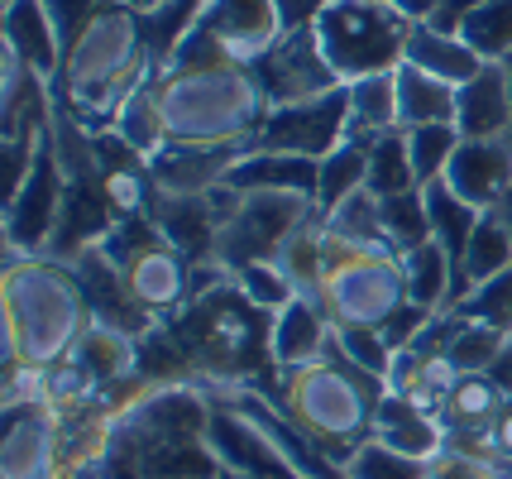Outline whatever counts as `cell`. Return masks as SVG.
Wrapping results in <instances>:
<instances>
[{
	"label": "cell",
	"instance_id": "cell-48",
	"mask_svg": "<svg viewBox=\"0 0 512 479\" xmlns=\"http://www.w3.org/2000/svg\"><path fill=\"white\" fill-rule=\"evenodd\" d=\"M87 479H144V475H139V460H134V451H130V441H125L120 432H115L106 460H101Z\"/></svg>",
	"mask_w": 512,
	"mask_h": 479
},
{
	"label": "cell",
	"instance_id": "cell-23",
	"mask_svg": "<svg viewBox=\"0 0 512 479\" xmlns=\"http://www.w3.org/2000/svg\"><path fill=\"white\" fill-rule=\"evenodd\" d=\"M316 183H321V163L316 159L273 154V149H249L225 178L230 192H297L307 202H316Z\"/></svg>",
	"mask_w": 512,
	"mask_h": 479
},
{
	"label": "cell",
	"instance_id": "cell-42",
	"mask_svg": "<svg viewBox=\"0 0 512 479\" xmlns=\"http://www.w3.org/2000/svg\"><path fill=\"white\" fill-rule=\"evenodd\" d=\"M508 341V331L484 326V321H455V336H450V360L460 365V374H489L498 350Z\"/></svg>",
	"mask_w": 512,
	"mask_h": 479
},
{
	"label": "cell",
	"instance_id": "cell-39",
	"mask_svg": "<svg viewBox=\"0 0 512 479\" xmlns=\"http://www.w3.org/2000/svg\"><path fill=\"white\" fill-rule=\"evenodd\" d=\"M383 206V230H388V245L398 254L417 250L431 240V211H426V192L412 187V192H398V197H379Z\"/></svg>",
	"mask_w": 512,
	"mask_h": 479
},
{
	"label": "cell",
	"instance_id": "cell-8",
	"mask_svg": "<svg viewBox=\"0 0 512 479\" xmlns=\"http://www.w3.org/2000/svg\"><path fill=\"white\" fill-rule=\"evenodd\" d=\"M316 302L326 307L335 326H383L407 302L402 254L359 250L326 235V264L316 278Z\"/></svg>",
	"mask_w": 512,
	"mask_h": 479
},
{
	"label": "cell",
	"instance_id": "cell-11",
	"mask_svg": "<svg viewBox=\"0 0 512 479\" xmlns=\"http://www.w3.org/2000/svg\"><path fill=\"white\" fill-rule=\"evenodd\" d=\"M63 202H67V173L63 159H58V144L48 135L34 168L24 173V183L5 197V211H0L5 254H44L58 221H63Z\"/></svg>",
	"mask_w": 512,
	"mask_h": 479
},
{
	"label": "cell",
	"instance_id": "cell-36",
	"mask_svg": "<svg viewBox=\"0 0 512 479\" xmlns=\"http://www.w3.org/2000/svg\"><path fill=\"white\" fill-rule=\"evenodd\" d=\"M417 173H412V149H407V130H383L369 139V192L379 197H398L412 192Z\"/></svg>",
	"mask_w": 512,
	"mask_h": 479
},
{
	"label": "cell",
	"instance_id": "cell-20",
	"mask_svg": "<svg viewBox=\"0 0 512 479\" xmlns=\"http://www.w3.org/2000/svg\"><path fill=\"white\" fill-rule=\"evenodd\" d=\"M0 44L20 53L29 72H39L44 82H58L63 68V34L48 10V0H5L0 5Z\"/></svg>",
	"mask_w": 512,
	"mask_h": 479
},
{
	"label": "cell",
	"instance_id": "cell-21",
	"mask_svg": "<svg viewBox=\"0 0 512 479\" xmlns=\"http://www.w3.org/2000/svg\"><path fill=\"white\" fill-rule=\"evenodd\" d=\"M335 345V321L326 317V307L316 297L297 293L283 307L273 312V336H268V350H273V369H302L321 360Z\"/></svg>",
	"mask_w": 512,
	"mask_h": 479
},
{
	"label": "cell",
	"instance_id": "cell-35",
	"mask_svg": "<svg viewBox=\"0 0 512 479\" xmlns=\"http://www.w3.org/2000/svg\"><path fill=\"white\" fill-rule=\"evenodd\" d=\"M369 187V139H345L335 154L321 159V183H316V211L340 206L350 192Z\"/></svg>",
	"mask_w": 512,
	"mask_h": 479
},
{
	"label": "cell",
	"instance_id": "cell-34",
	"mask_svg": "<svg viewBox=\"0 0 512 479\" xmlns=\"http://www.w3.org/2000/svg\"><path fill=\"white\" fill-rule=\"evenodd\" d=\"M422 192H426V211H431V240H436V245L455 259V269H460V254H465L469 235H474V226H479V216H484V211H474L469 202H460L441 178H436V183H426Z\"/></svg>",
	"mask_w": 512,
	"mask_h": 479
},
{
	"label": "cell",
	"instance_id": "cell-4",
	"mask_svg": "<svg viewBox=\"0 0 512 479\" xmlns=\"http://www.w3.org/2000/svg\"><path fill=\"white\" fill-rule=\"evenodd\" d=\"M115 432L130 441L144 479H221L211 451V398L201 384H144L120 403Z\"/></svg>",
	"mask_w": 512,
	"mask_h": 479
},
{
	"label": "cell",
	"instance_id": "cell-33",
	"mask_svg": "<svg viewBox=\"0 0 512 479\" xmlns=\"http://www.w3.org/2000/svg\"><path fill=\"white\" fill-rule=\"evenodd\" d=\"M503 269H512V230L503 226L493 211H484L474 235H469L465 254H460V297H465L474 283L498 278ZM460 297H455V302H460ZM455 302H450V307H455Z\"/></svg>",
	"mask_w": 512,
	"mask_h": 479
},
{
	"label": "cell",
	"instance_id": "cell-24",
	"mask_svg": "<svg viewBox=\"0 0 512 479\" xmlns=\"http://www.w3.org/2000/svg\"><path fill=\"white\" fill-rule=\"evenodd\" d=\"M503 403H508V393L493 374H460L441 403V427H446L450 446H474L493 427Z\"/></svg>",
	"mask_w": 512,
	"mask_h": 479
},
{
	"label": "cell",
	"instance_id": "cell-29",
	"mask_svg": "<svg viewBox=\"0 0 512 479\" xmlns=\"http://www.w3.org/2000/svg\"><path fill=\"white\" fill-rule=\"evenodd\" d=\"M455 101H460V87H450L441 77L422 72L417 63H402L398 68L402 130H417V125H455Z\"/></svg>",
	"mask_w": 512,
	"mask_h": 479
},
{
	"label": "cell",
	"instance_id": "cell-32",
	"mask_svg": "<svg viewBox=\"0 0 512 479\" xmlns=\"http://www.w3.org/2000/svg\"><path fill=\"white\" fill-rule=\"evenodd\" d=\"M345 92H350V135L355 139H374L383 130H398L402 125L398 72H379V77L350 82Z\"/></svg>",
	"mask_w": 512,
	"mask_h": 479
},
{
	"label": "cell",
	"instance_id": "cell-44",
	"mask_svg": "<svg viewBox=\"0 0 512 479\" xmlns=\"http://www.w3.org/2000/svg\"><path fill=\"white\" fill-rule=\"evenodd\" d=\"M345 479H426V465L388 451L379 441H364L355 456L345 460Z\"/></svg>",
	"mask_w": 512,
	"mask_h": 479
},
{
	"label": "cell",
	"instance_id": "cell-6",
	"mask_svg": "<svg viewBox=\"0 0 512 479\" xmlns=\"http://www.w3.org/2000/svg\"><path fill=\"white\" fill-rule=\"evenodd\" d=\"M312 29L340 87H350L379 72H398L407 63L417 20L393 0H321Z\"/></svg>",
	"mask_w": 512,
	"mask_h": 479
},
{
	"label": "cell",
	"instance_id": "cell-19",
	"mask_svg": "<svg viewBox=\"0 0 512 479\" xmlns=\"http://www.w3.org/2000/svg\"><path fill=\"white\" fill-rule=\"evenodd\" d=\"M441 183H446L460 202L474 206V211H493L512 187L508 139H460V149L450 154Z\"/></svg>",
	"mask_w": 512,
	"mask_h": 479
},
{
	"label": "cell",
	"instance_id": "cell-54",
	"mask_svg": "<svg viewBox=\"0 0 512 479\" xmlns=\"http://www.w3.org/2000/svg\"><path fill=\"white\" fill-rule=\"evenodd\" d=\"M498 68H503V77H508V92H512V53L503 58V63H498Z\"/></svg>",
	"mask_w": 512,
	"mask_h": 479
},
{
	"label": "cell",
	"instance_id": "cell-46",
	"mask_svg": "<svg viewBox=\"0 0 512 479\" xmlns=\"http://www.w3.org/2000/svg\"><path fill=\"white\" fill-rule=\"evenodd\" d=\"M426 479H512L508 465L479 456V451H465V446H446L441 456L426 465Z\"/></svg>",
	"mask_w": 512,
	"mask_h": 479
},
{
	"label": "cell",
	"instance_id": "cell-13",
	"mask_svg": "<svg viewBox=\"0 0 512 479\" xmlns=\"http://www.w3.org/2000/svg\"><path fill=\"white\" fill-rule=\"evenodd\" d=\"M67 436L63 412L48 398L0 408V479H63Z\"/></svg>",
	"mask_w": 512,
	"mask_h": 479
},
{
	"label": "cell",
	"instance_id": "cell-15",
	"mask_svg": "<svg viewBox=\"0 0 512 479\" xmlns=\"http://www.w3.org/2000/svg\"><path fill=\"white\" fill-rule=\"evenodd\" d=\"M235 197H240V192H230V187L197 192V197H173V192H158L154 187L149 221H154L192 264H216V240H221L225 216L235 211Z\"/></svg>",
	"mask_w": 512,
	"mask_h": 479
},
{
	"label": "cell",
	"instance_id": "cell-49",
	"mask_svg": "<svg viewBox=\"0 0 512 479\" xmlns=\"http://www.w3.org/2000/svg\"><path fill=\"white\" fill-rule=\"evenodd\" d=\"M474 5H484V0H446L426 24H436V29H446V34H460V24H465V15Z\"/></svg>",
	"mask_w": 512,
	"mask_h": 479
},
{
	"label": "cell",
	"instance_id": "cell-14",
	"mask_svg": "<svg viewBox=\"0 0 512 479\" xmlns=\"http://www.w3.org/2000/svg\"><path fill=\"white\" fill-rule=\"evenodd\" d=\"M249 72L259 77L268 106L307 101V96H321V92H331V87H340V77L331 72L326 53H321V44H316L312 24H292L288 34L268 48Z\"/></svg>",
	"mask_w": 512,
	"mask_h": 479
},
{
	"label": "cell",
	"instance_id": "cell-2",
	"mask_svg": "<svg viewBox=\"0 0 512 479\" xmlns=\"http://www.w3.org/2000/svg\"><path fill=\"white\" fill-rule=\"evenodd\" d=\"M259 388L312 436L321 456L345 470V460L374 436V412L388 393V379L359 369L340 345H331L321 360L302 369H278Z\"/></svg>",
	"mask_w": 512,
	"mask_h": 479
},
{
	"label": "cell",
	"instance_id": "cell-31",
	"mask_svg": "<svg viewBox=\"0 0 512 479\" xmlns=\"http://www.w3.org/2000/svg\"><path fill=\"white\" fill-rule=\"evenodd\" d=\"M321 226H326V235L340 240V245H359V250H393V245H388V230H383L379 192H369V187H359V192H350L340 206L321 211Z\"/></svg>",
	"mask_w": 512,
	"mask_h": 479
},
{
	"label": "cell",
	"instance_id": "cell-45",
	"mask_svg": "<svg viewBox=\"0 0 512 479\" xmlns=\"http://www.w3.org/2000/svg\"><path fill=\"white\" fill-rule=\"evenodd\" d=\"M335 345H340L359 369L388 379V369H393V345L383 341L379 326H335Z\"/></svg>",
	"mask_w": 512,
	"mask_h": 479
},
{
	"label": "cell",
	"instance_id": "cell-1",
	"mask_svg": "<svg viewBox=\"0 0 512 479\" xmlns=\"http://www.w3.org/2000/svg\"><path fill=\"white\" fill-rule=\"evenodd\" d=\"M91 302L77 269L53 254H5L0 274V345L5 365H63L91 331Z\"/></svg>",
	"mask_w": 512,
	"mask_h": 479
},
{
	"label": "cell",
	"instance_id": "cell-30",
	"mask_svg": "<svg viewBox=\"0 0 512 479\" xmlns=\"http://www.w3.org/2000/svg\"><path fill=\"white\" fill-rule=\"evenodd\" d=\"M106 135H115L130 154H139L144 163H154L158 154L173 144V135H168V115H163V106H158L154 87L134 92L130 101L120 106V115H115V125L106 130Z\"/></svg>",
	"mask_w": 512,
	"mask_h": 479
},
{
	"label": "cell",
	"instance_id": "cell-57",
	"mask_svg": "<svg viewBox=\"0 0 512 479\" xmlns=\"http://www.w3.org/2000/svg\"><path fill=\"white\" fill-rule=\"evenodd\" d=\"M0 5H5V0H0Z\"/></svg>",
	"mask_w": 512,
	"mask_h": 479
},
{
	"label": "cell",
	"instance_id": "cell-17",
	"mask_svg": "<svg viewBox=\"0 0 512 479\" xmlns=\"http://www.w3.org/2000/svg\"><path fill=\"white\" fill-rule=\"evenodd\" d=\"M249 149H259V144L254 139H245V144H168L149 163V178H154L158 192H173V197L216 192V187H225L230 168L245 159Z\"/></svg>",
	"mask_w": 512,
	"mask_h": 479
},
{
	"label": "cell",
	"instance_id": "cell-27",
	"mask_svg": "<svg viewBox=\"0 0 512 479\" xmlns=\"http://www.w3.org/2000/svg\"><path fill=\"white\" fill-rule=\"evenodd\" d=\"M407 63H417L422 72L441 77L450 87H465L469 77H479V72L489 68L460 34H446V29H436V24H417V34H412V44H407Z\"/></svg>",
	"mask_w": 512,
	"mask_h": 479
},
{
	"label": "cell",
	"instance_id": "cell-26",
	"mask_svg": "<svg viewBox=\"0 0 512 479\" xmlns=\"http://www.w3.org/2000/svg\"><path fill=\"white\" fill-rule=\"evenodd\" d=\"M72 360L101 384V393L139 379V341L125 336V331H115V326H101V321H91V331L77 341Z\"/></svg>",
	"mask_w": 512,
	"mask_h": 479
},
{
	"label": "cell",
	"instance_id": "cell-47",
	"mask_svg": "<svg viewBox=\"0 0 512 479\" xmlns=\"http://www.w3.org/2000/svg\"><path fill=\"white\" fill-rule=\"evenodd\" d=\"M465 451H479V456H489V460H498V465H508L512 470V398L503 403V412L493 417V427L474 446H465Z\"/></svg>",
	"mask_w": 512,
	"mask_h": 479
},
{
	"label": "cell",
	"instance_id": "cell-55",
	"mask_svg": "<svg viewBox=\"0 0 512 479\" xmlns=\"http://www.w3.org/2000/svg\"><path fill=\"white\" fill-rule=\"evenodd\" d=\"M503 139H508V149H512V130H508V135H503Z\"/></svg>",
	"mask_w": 512,
	"mask_h": 479
},
{
	"label": "cell",
	"instance_id": "cell-3",
	"mask_svg": "<svg viewBox=\"0 0 512 479\" xmlns=\"http://www.w3.org/2000/svg\"><path fill=\"white\" fill-rule=\"evenodd\" d=\"M168 326L192 365V384H264L268 374H278L268 350L273 312H264L235 274L197 288Z\"/></svg>",
	"mask_w": 512,
	"mask_h": 479
},
{
	"label": "cell",
	"instance_id": "cell-16",
	"mask_svg": "<svg viewBox=\"0 0 512 479\" xmlns=\"http://www.w3.org/2000/svg\"><path fill=\"white\" fill-rule=\"evenodd\" d=\"M201 393H206V388H201ZM206 398H211V393H206ZM211 451H216L225 475H235V479H307L254 422H249L245 412H235L230 403H221V398H211Z\"/></svg>",
	"mask_w": 512,
	"mask_h": 479
},
{
	"label": "cell",
	"instance_id": "cell-7",
	"mask_svg": "<svg viewBox=\"0 0 512 479\" xmlns=\"http://www.w3.org/2000/svg\"><path fill=\"white\" fill-rule=\"evenodd\" d=\"M288 29L292 24L283 0H197L187 29L178 34V44L168 48V58L158 68L211 63V58L254 68Z\"/></svg>",
	"mask_w": 512,
	"mask_h": 479
},
{
	"label": "cell",
	"instance_id": "cell-40",
	"mask_svg": "<svg viewBox=\"0 0 512 479\" xmlns=\"http://www.w3.org/2000/svg\"><path fill=\"white\" fill-rule=\"evenodd\" d=\"M460 321H484V326H498V331H512V269H503L498 278H484L474 283L455 307H450Z\"/></svg>",
	"mask_w": 512,
	"mask_h": 479
},
{
	"label": "cell",
	"instance_id": "cell-52",
	"mask_svg": "<svg viewBox=\"0 0 512 479\" xmlns=\"http://www.w3.org/2000/svg\"><path fill=\"white\" fill-rule=\"evenodd\" d=\"M125 5H130L134 15H144V20H158V15H168L178 0H125Z\"/></svg>",
	"mask_w": 512,
	"mask_h": 479
},
{
	"label": "cell",
	"instance_id": "cell-50",
	"mask_svg": "<svg viewBox=\"0 0 512 479\" xmlns=\"http://www.w3.org/2000/svg\"><path fill=\"white\" fill-rule=\"evenodd\" d=\"M489 374L498 379V384H503V393L512 398V331H508V341H503V350H498V360H493Z\"/></svg>",
	"mask_w": 512,
	"mask_h": 479
},
{
	"label": "cell",
	"instance_id": "cell-41",
	"mask_svg": "<svg viewBox=\"0 0 512 479\" xmlns=\"http://www.w3.org/2000/svg\"><path fill=\"white\" fill-rule=\"evenodd\" d=\"M407 149H412V173H417V187L446 178L450 154L460 149V130L455 125H417L407 130Z\"/></svg>",
	"mask_w": 512,
	"mask_h": 479
},
{
	"label": "cell",
	"instance_id": "cell-56",
	"mask_svg": "<svg viewBox=\"0 0 512 479\" xmlns=\"http://www.w3.org/2000/svg\"><path fill=\"white\" fill-rule=\"evenodd\" d=\"M221 479H235V475H225V470H221Z\"/></svg>",
	"mask_w": 512,
	"mask_h": 479
},
{
	"label": "cell",
	"instance_id": "cell-12",
	"mask_svg": "<svg viewBox=\"0 0 512 479\" xmlns=\"http://www.w3.org/2000/svg\"><path fill=\"white\" fill-rule=\"evenodd\" d=\"M350 139V92L331 87L307 101H288V106H268L264 125H259V149L273 154H302V159H326Z\"/></svg>",
	"mask_w": 512,
	"mask_h": 479
},
{
	"label": "cell",
	"instance_id": "cell-28",
	"mask_svg": "<svg viewBox=\"0 0 512 479\" xmlns=\"http://www.w3.org/2000/svg\"><path fill=\"white\" fill-rule=\"evenodd\" d=\"M402 274H407V302H417L426 312H446L460 297V269L436 240L402 254Z\"/></svg>",
	"mask_w": 512,
	"mask_h": 479
},
{
	"label": "cell",
	"instance_id": "cell-43",
	"mask_svg": "<svg viewBox=\"0 0 512 479\" xmlns=\"http://www.w3.org/2000/svg\"><path fill=\"white\" fill-rule=\"evenodd\" d=\"M235 283L245 288L264 312H283L292 297H297V283H292V274L278 264V259H259V264H245L240 274H235Z\"/></svg>",
	"mask_w": 512,
	"mask_h": 479
},
{
	"label": "cell",
	"instance_id": "cell-51",
	"mask_svg": "<svg viewBox=\"0 0 512 479\" xmlns=\"http://www.w3.org/2000/svg\"><path fill=\"white\" fill-rule=\"evenodd\" d=\"M393 5H398V10H407L417 24H426L436 10H441V5H446V0H393Z\"/></svg>",
	"mask_w": 512,
	"mask_h": 479
},
{
	"label": "cell",
	"instance_id": "cell-18",
	"mask_svg": "<svg viewBox=\"0 0 512 479\" xmlns=\"http://www.w3.org/2000/svg\"><path fill=\"white\" fill-rule=\"evenodd\" d=\"M72 269H77V283H82V293L91 302V317L101 321V326H115V331H125L134 341L158 326V317H149L134 302V293L125 288V278H120V269H115V259L106 254L101 240L87 245L82 254H72Z\"/></svg>",
	"mask_w": 512,
	"mask_h": 479
},
{
	"label": "cell",
	"instance_id": "cell-25",
	"mask_svg": "<svg viewBox=\"0 0 512 479\" xmlns=\"http://www.w3.org/2000/svg\"><path fill=\"white\" fill-rule=\"evenodd\" d=\"M455 130H460V139H503L512 130V92L498 63H489L479 77H469L460 87Z\"/></svg>",
	"mask_w": 512,
	"mask_h": 479
},
{
	"label": "cell",
	"instance_id": "cell-38",
	"mask_svg": "<svg viewBox=\"0 0 512 479\" xmlns=\"http://www.w3.org/2000/svg\"><path fill=\"white\" fill-rule=\"evenodd\" d=\"M278 264L292 274L297 293H316V278H321V264H326V226H321V211H312L302 226L292 230V240L283 245Z\"/></svg>",
	"mask_w": 512,
	"mask_h": 479
},
{
	"label": "cell",
	"instance_id": "cell-22",
	"mask_svg": "<svg viewBox=\"0 0 512 479\" xmlns=\"http://www.w3.org/2000/svg\"><path fill=\"white\" fill-rule=\"evenodd\" d=\"M369 441H379V446H388V451H398V456H407V460H422V465H431V460L450 446L441 417L412 408L393 388L383 393L379 412H374V436H369Z\"/></svg>",
	"mask_w": 512,
	"mask_h": 479
},
{
	"label": "cell",
	"instance_id": "cell-9",
	"mask_svg": "<svg viewBox=\"0 0 512 479\" xmlns=\"http://www.w3.org/2000/svg\"><path fill=\"white\" fill-rule=\"evenodd\" d=\"M101 245H106V254L115 259V269L125 278V288H130L134 302H139L149 317L168 321L173 312L187 307L197 264H192L149 216H139V221H115Z\"/></svg>",
	"mask_w": 512,
	"mask_h": 479
},
{
	"label": "cell",
	"instance_id": "cell-5",
	"mask_svg": "<svg viewBox=\"0 0 512 479\" xmlns=\"http://www.w3.org/2000/svg\"><path fill=\"white\" fill-rule=\"evenodd\" d=\"M154 92L168 115L173 144H245L259 139V125L268 115L259 77L225 58L158 68Z\"/></svg>",
	"mask_w": 512,
	"mask_h": 479
},
{
	"label": "cell",
	"instance_id": "cell-37",
	"mask_svg": "<svg viewBox=\"0 0 512 479\" xmlns=\"http://www.w3.org/2000/svg\"><path fill=\"white\" fill-rule=\"evenodd\" d=\"M460 39H465L484 63H503L512 53V0H484L474 5L460 24Z\"/></svg>",
	"mask_w": 512,
	"mask_h": 479
},
{
	"label": "cell",
	"instance_id": "cell-53",
	"mask_svg": "<svg viewBox=\"0 0 512 479\" xmlns=\"http://www.w3.org/2000/svg\"><path fill=\"white\" fill-rule=\"evenodd\" d=\"M493 216H498V221H503V226L512 230V187H508V197H503V202L493 206Z\"/></svg>",
	"mask_w": 512,
	"mask_h": 479
},
{
	"label": "cell",
	"instance_id": "cell-10",
	"mask_svg": "<svg viewBox=\"0 0 512 479\" xmlns=\"http://www.w3.org/2000/svg\"><path fill=\"white\" fill-rule=\"evenodd\" d=\"M316 211V202L297 197V192H240L235 211L225 216L221 240H216V264L240 274L245 264L259 259H278L292 230Z\"/></svg>",
	"mask_w": 512,
	"mask_h": 479
}]
</instances>
